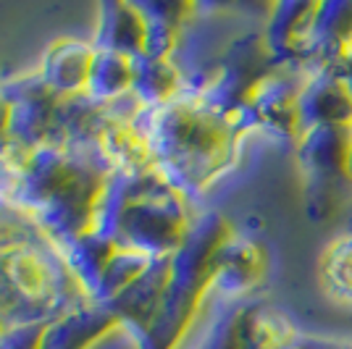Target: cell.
I'll list each match as a JSON object with an SVG mask.
<instances>
[{"instance_id":"obj_1","label":"cell","mask_w":352,"mask_h":349,"mask_svg":"<svg viewBox=\"0 0 352 349\" xmlns=\"http://www.w3.org/2000/svg\"><path fill=\"white\" fill-rule=\"evenodd\" d=\"M100 150H0V194L24 207L60 249L95 232L100 205L113 179Z\"/></svg>"},{"instance_id":"obj_2","label":"cell","mask_w":352,"mask_h":349,"mask_svg":"<svg viewBox=\"0 0 352 349\" xmlns=\"http://www.w3.org/2000/svg\"><path fill=\"white\" fill-rule=\"evenodd\" d=\"M134 124L145 134L155 168L187 200L208 192L234 163L248 116L229 113L203 92L184 89L161 108H142Z\"/></svg>"},{"instance_id":"obj_3","label":"cell","mask_w":352,"mask_h":349,"mask_svg":"<svg viewBox=\"0 0 352 349\" xmlns=\"http://www.w3.org/2000/svg\"><path fill=\"white\" fill-rule=\"evenodd\" d=\"M87 300L56 239L0 194V320L6 328L47 323Z\"/></svg>"},{"instance_id":"obj_4","label":"cell","mask_w":352,"mask_h":349,"mask_svg":"<svg viewBox=\"0 0 352 349\" xmlns=\"http://www.w3.org/2000/svg\"><path fill=\"white\" fill-rule=\"evenodd\" d=\"M192 226L190 200L153 166L140 174H113L95 229L121 249L171 258L184 247Z\"/></svg>"},{"instance_id":"obj_5","label":"cell","mask_w":352,"mask_h":349,"mask_svg":"<svg viewBox=\"0 0 352 349\" xmlns=\"http://www.w3.org/2000/svg\"><path fill=\"white\" fill-rule=\"evenodd\" d=\"M232 236L226 221L216 213L195 218L184 247L171 258V281L155 326L147 331L140 349H176L190 331L200 300L216 278V258Z\"/></svg>"},{"instance_id":"obj_6","label":"cell","mask_w":352,"mask_h":349,"mask_svg":"<svg viewBox=\"0 0 352 349\" xmlns=\"http://www.w3.org/2000/svg\"><path fill=\"white\" fill-rule=\"evenodd\" d=\"M11 102V131L8 142L21 150H40L50 147L56 116H58L60 98L58 92L45 85L40 74L16 76L11 82L0 85Z\"/></svg>"},{"instance_id":"obj_7","label":"cell","mask_w":352,"mask_h":349,"mask_svg":"<svg viewBox=\"0 0 352 349\" xmlns=\"http://www.w3.org/2000/svg\"><path fill=\"white\" fill-rule=\"evenodd\" d=\"M171 258H155L129 289L118 294L113 302H108V310L118 318L121 328H129L137 341L145 339L161 315L171 281Z\"/></svg>"},{"instance_id":"obj_8","label":"cell","mask_w":352,"mask_h":349,"mask_svg":"<svg viewBox=\"0 0 352 349\" xmlns=\"http://www.w3.org/2000/svg\"><path fill=\"white\" fill-rule=\"evenodd\" d=\"M116 328H121V323L108 305L87 300L47 320L43 349H92Z\"/></svg>"},{"instance_id":"obj_9","label":"cell","mask_w":352,"mask_h":349,"mask_svg":"<svg viewBox=\"0 0 352 349\" xmlns=\"http://www.w3.org/2000/svg\"><path fill=\"white\" fill-rule=\"evenodd\" d=\"M95 50H108L126 58H140L147 50V21L140 3L108 0L98 8Z\"/></svg>"},{"instance_id":"obj_10","label":"cell","mask_w":352,"mask_h":349,"mask_svg":"<svg viewBox=\"0 0 352 349\" xmlns=\"http://www.w3.org/2000/svg\"><path fill=\"white\" fill-rule=\"evenodd\" d=\"M95 53V45L85 40H58L45 53L37 74L58 95H85Z\"/></svg>"},{"instance_id":"obj_11","label":"cell","mask_w":352,"mask_h":349,"mask_svg":"<svg viewBox=\"0 0 352 349\" xmlns=\"http://www.w3.org/2000/svg\"><path fill=\"white\" fill-rule=\"evenodd\" d=\"M137 116L116 118L100 139V153L116 174H140V171H147L155 166L145 134L134 124Z\"/></svg>"},{"instance_id":"obj_12","label":"cell","mask_w":352,"mask_h":349,"mask_svg":"<svg viewBox=\"0 0 352 349\" xmlns=\"http://www.w3.org/2000/svg\"><path fill=\"white\" fill-rule=\"evenodd\" d=\"M187 89L184 74L174 58H134V85L132 95L142 108H161L176 100Z\"/></svg>"},{"instance_id":"obj_13","label":"cell","mask_w":352,"mask_h":349,"mask_svg":"<svg viewBox=\"0 0 352 349\" xmlns=\"http://www.w3.org/2000/svg\"><path fill=\"white\" fill-rule=\"evenodd\" d=\"M258 276H261L258 247L248 239H239L232 234L216 258L213 289L223 291V294H239V291H248L258 281Z\"/></svg>"},{"instance_id":"obj_14","label":"cell","mask_w":352,"mask_h":349,"mask_svg":"<svg viewBox=\"0 0 352 349\" xmlns=\"http://www.w3.org/2000/svg\"><path fill=\"white\" fill-rule=\"evenodd\" d=\"M147 21V50L150 58H174L179 45H182V32L190 21L187 14L190 5L179 3H140Z\"/></svg>"},{"instance_id":"obj_15","label":"cell","mask_w":352,"mask_h":349,"mask_svg":"<svg viewBox=\"0 0 352 349\" xmlns=\"http://www.w3.org/2000/svg\"><path fill=\"white\" fill-rule=\"evenodd\" d=\"M118 252V245L113 239H108L103 232H89L82 234L79 239H74L72 245L63 247V255L72 265L74 276L79 278V284L85 286V291L92 300V291L98 286V281L103 276V271L108 268V262L113 260V255Z\"/></svg>"},{"instance_id":"obj_16","label":"cell","mask_w":352,"mask_h":349,"mask_svg":"<svg viewBox=\"0 0 352 349\" xmlns=\"http://www.w3.org/2000/svg\"><path fill=\"white\" fill-rule=\"evenodd\" d=\"M134 85V58L98 50L95 63L89 71L87 92L92 100L98 102H116L126 95H132Z\"/></svg>"},{"instance_id":"obj_17","label":"cell","mask_w":352,"mask_h":349,"mask_svg":"<svg viewBox=\"0 0 352 349\" xmlns=\"http://www.w3.org/2000/svg\"><path fill=\"white\" fill-rule=\"evenodd\" d=\"M153 260H155V258H147L142 252L118 247V252L113 255V260L108 262V268L103 271V276H100L98 286L92 291V300H95V302H103V305L113 302L118 294H124L137 278L145 273Z\"/></svg>"},{"instance_id":"obj_18","label":"cell","mask_w":352,"mask_h":349,"mask_svg":"<svg viewBox=\"0 0 352 349\" xmlns=\"http://www.w3.org/2000/svg\"><path fill=\"white\" fill-rule=\"evenodd\" d=\"M326 291L342 302H352V234L339 236L331 247H326L321 265Z\"/></svg>"},{"instance_id":"obj_19","label":"cell","mask_w":352,"mask_h":349,"mask_svg":"<svg viewBox=\"0 0 352 349\" xmlns=\"http://www.w3.org/2000/svg\"><path fill=\"white\" fill-rule=\"evenodd\" d=\"M47 323H24L11 326L0 334V349H43Z\"/></svg>"},{"instance_id":"obj_20","label":"cell","mask_w":352,"mask_h":349,"mask_svg":"<svg viewBox=\"0 0 352 349\" xmlns=\"http://www.w3.org/2000/svg\"><path fill=\"white\" fill-rule=\"evenodd\" d=\"M8 131H11V102L0 87V150L8 145Z\"/></svg>"},{"instance_id":"obj_21","label":"cell","mask_w":352,"mask_h":349,"mask_svg":"<svg viewBox=\"0 0 352 349\" xmlns=\"http://www.w3.org/2000/svg\"><path fill=\"white\" fill-rule=\"evenodd\" d=\"M3 331H6V323H3V320H0V334H3Z\"/></svg>"}]
</instances>
